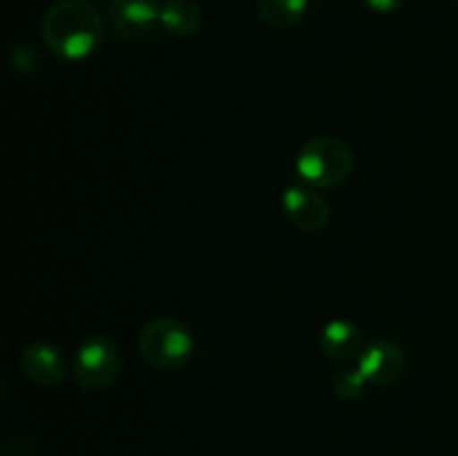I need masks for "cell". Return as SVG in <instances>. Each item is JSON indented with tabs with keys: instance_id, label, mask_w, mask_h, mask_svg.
Segmentation results:
<instances>
[{
	"instance_id": "4fadbf2b",
	"label": "cell",
	"mask_w": 458,
	"mask_h": 456,
	"mask_svg": "<svg viewBox=\"0 0 458 456\" xmlns=\"http://www.w3.org/2000/svg\"><path fill=\"white\" fill-rule=\"evenodd\" d=\"M3 456H36V454H34V447H31V443L27 441V438L13 436L12 441L4 445Z\"/></svg>"
},
{
	"instance_id": "277c9868",
	"label": "cell",
	"mask_w": 458,
	"mask_h": 456,
	"mask_svg": "<svg viewBox=\"0 0 458 456\" xmlns=\"http://www.w3.org/2000/svg\"><path fill=\"white\" fill-rule=\"evenodd\" d=\"M121 356L107 335H89L72 360V378L83 392H103L119 378Z\"/></svg>"
},
{
	"instance_id": "8992f818",
	"label": "cell",
	"mask_w": 458,
	"mask_h": 456,
	"mask_svg": "<svg viewBox=\"0 0 458 456\" xmlns=\"http://www.w3.org/2000/svg\"><path fill=\"white\" fill-rule=\"evenodd\" d=\"M21 369L38 387H61L70 376V362L65 353L52 342L36 340L21 353Z\"/></svg>"
},
{
	"instance_id": "3957f363",
	"label": "cell",
	"mask_w": 458,
	"mask_h": 456,
	"mask_svg": "<svg viewBox=\"0 0 458 456\" xmlns=\"http://www.w3.org/2000/svg\"><path fill=\"white\" fill-rule=\"evenodd\" d=\"M139 353L157 371H179L195 356V338L183 322L155 317L139 334Z\"/></svg>"
},
{
	"instance_id": "52a82bcc",
	"label": "cell",
	"mask_w": 458,
	"mask_h": 456,
	"mask_svg": "<svg viewBox=\"0 0 458 456\" xmlns=\"http://www.w3.org/2000/svg\"><path fill=\"white\" fill-rule=\"evenodd\" d=\"M286 219L302 232H318L329 224V201L311 186H291L282 195Z\"/></svg>"
},
{
	"instance_id": "5b68a950",
	"label": "cell",
	"mask_w": 458,
	"mask_h": 456,
	"mask_svg": "<svg viewBox=\"0 0 458 456\" xmlns=\"http://www.w3.org/2000/svg\"><path fill=\"white\" fill-rule=\"evenodd\" d=\"M161 4L157 0H112L107 9L112 31L125 43H139L159 27Z\"/></svg>"
},
{
	"instance_id": "30bf717a",
	"label": "cell",
	"mask_w": 458,
	"mask_h": 456,
	"mask_svg": "<svg viewBox=\"0 0 458 456\" xmlns=\"http://www.w3.org/2000/svg\"><path fill=\"white\" fill-rule=\"evenodd\" d=\"M159 25L170 36L186 38L199 30L201 9L192 0H165V3H161Z\"/></svg>"
},
{
	"instance_id": "9a60e30c",
	"label": "cell",
	"mask_w": 458,
	"mask_h": 456,
	"mask_svg": "<svg viewBox=\"0 0 458 456\" xmlns=\"http://www.w3.org/2000/svg\"><path fill=\"white\" fill-rule=\"evenodd\" d=\"M452 3H458V0H452Z\"/></svg>"
},
{
	"instance_id": "7a4b0ae2",
	"label": "cell",
	"mask_w": 458,
	"mask_h": 456,
	"mask_svg": "<svg viewBox=\"0 0 458 456\" xmlns=\"http://www.w3.org/2000/svg\"><path fill=\"white\" fill-rule=\"evenodd\" d=\"M295 170L300 179L316 190L335 188L352 174L353 152L338 137H313L300 148Z\"/></svg>"
},
{
	"instance_id": "9c48e42d",
	"label": "cell",
	"mask_w": 458,
	"mask_h": 456,
	"mask_svg": "<svg viewBox=\"0 0 458 456\" xmlns=\"http://www.w3.org/2000/svg\"><path fill=\"white\" fill-rule=\"evenodd\" d=\"M320 344L322 351L327 353V358H331V360L335 362L358 360L360 353L365 351L360 329L349 320H331L329 325L322 329Z\"/></svg>"
},
{
	"instance_id": "6da1fadb",
	"label": "cell",
	"mask_w": 458,
	"mask_h": 456,
	"mask_svg": "<svg viewBox=\"0 0 458 456\" xmlns=\"http://www.w3.org/2000/svg\"><path fill=\"white\" fill-rule=\"evenodd\" d=\"M43 40L47 49L65 61H83L101 45L106 25L88 0H58L43 18Z\"/></svg>"
},
{
	"instance_id": "8fae6325",
	"label": "cell",
	"mask_w": 458,
	"mask_h": 456,
	"mask_svg": "<svg viewBox=\"0 0 458 456\" xmlns=\"http://www.w3.org/2000/svg\"><path fill=\"white\" fill-rule=\"evenodd\" d=\"M309 0H258V13L273 30H291L307 13Z\"/></svg>"
},
{
	"instance_id": "5bb4252c",
	"label": "cell",
	"mask_w": 458,
	"mask_h": 456,
	"mask_svg": "<svg viewBox=\"0 0 458 456\" xmlns=\"http://www.w3.org/2000/svg\"><path fill=\"white\" fill-rule=\"evenodd\" d=\"M407 0H365L367 7H369L371 12H378V13L398 12V9H401Z\"/></svg>"
},
{
	"instance_id": "7c38bea8",
	"label": "cell",
	"mask_w": 458,
	"mask_h": 456,
	"mask_svg": "<svg viewBox=\"0 0 458 456\" xmlns=\"http://www.w3.org/2000/svg\"><path fill=\"white\" fill-rule=\"evenodd\" d=\"M367 380L365 376L360 374V369H344L340 371V374L334 376V392L335 396L344 398V401H353V398L362 396V392H365L367 387Z\"/></svg>"
},
{
	"instance_id": "ba28073f",
	"label": "cell",
	"mask_w": 458,
	"mask_h": 456,
	"mask_svg": "<svg viewBox=\"0 0 458 456\" xmlns=\"http://www.w3.org/2000/svg\"><path fill=\"white\" fill-rule=\"evenodd\" d=\"M358 369L374 387H389L405 374V353L389 340H376L358 358Z\"/></svg>"
}]
</instances>
